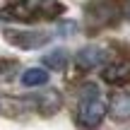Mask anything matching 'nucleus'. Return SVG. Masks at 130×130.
<instances>
[{"instance_id":"obj_7","label":"nucleus","mask_w":130,"mask_h":130,"mask_svg":"<svg viewBox=\"0 0 130 130\" xmlns=\"http://www.w3.org/2000/svg\"><path fill=\"white\" fill-rule=\"evenodd\" d=\"M48 82V72L43 68H29L22 72V84L24 87H43Z\"/></svg>"},{"instance_id":"obj_4","label":"nucleus","mask_w":130,"mask_h":130,"mask_svg":"<svg viewBox=\"0 0 130 130\" xmlns=\"http://www.w3.org/2000/svg\"><path fill=\"white\" fill-rule=\"evenodd\" d=\"M75 63H77L79 70H94V68H104L108 63V51L101 46H87L75 56Z\"/></svg>"},{"instance_id":"obj_3","label":"nucleus","mask_w":130,"mask_h":130,"mask_svg":"<svg viewBox=\"0 0 130 130\" xmlns=\"http://www.w3.org/2000/svg\"><path fill=\"white\" fill-rule=\"evenodd\" d=\"M48 39L51 36L43 31H5V41L17 48H41L48 43Z\"/></svg>"},{"instance_id":"obj_1","label":"nucleus","mask_w":130,"mask_h":130,"mask_svg":"<svg viewBox=\"0 0 130 130\" xmlns=\"http://www.w3.org/2000/svg\"><path fill=\"white\" fill-rule=\"evenodd\" d=\"M58 14H63V5L58 0H12L0 10V19H12V22L56 19Z\"/></svg>"},{"instance_id":"obj_5","label":"nucleus","mask_w":130,"mask_h":130,"mask_svg":"<svg viewBox=\"0 0 130 130\" xmlns=\"http://www.w3.org/2000/svg\"><path fill=\"white\" fill-rule=\"evenodd\" d=\"M106 108L116 121H128L130 118V92H113Z\"/></svg>"},{"instance_id":"obj_9","label":"nucleus","mask_w":130,"mask_h":130,"mask_svg":"<svg viewBox=\"0 0 130 130\" xmlns=\"http://www.w3.org/2000/svg\"><path fill=\"white\" fill-rule=\"evenodd\" d=\"M96 96H99L96 84H84L82 87V99H96Z\"/></svg>"},{"instance_id":"obj_10","label":"nucleus","mask_w":130,"mask_h":130,"mask_svg":"<svg viewBox=\"0 0 130 130\" xmlns=\"http://www.w3.org/2000/svg\"><path fill=\"white\" fill-rule=\"evenodd\" d=\"M7 65H10V63H3V60H0V72H3V70L7 68Z\"/></svg>"},{"instance_id":"obj_6","label":"nucleus","mask_w":130,"mask_h":130,"mask_svg":"<svg viewBox=\"0 0 130 130\" xmlns=\"http://www.w3.org/2000/svg\"><path fill=\"white\" fill-rule=\"evenodd\" d=\"M101 79L106 84H125V82H130V63H108V65H104Z\"/></svg>"},{"instance_id":"obj_8","label":"nucleus","mask_w":130,"mask_h":130,"mask_svg":"<svg viewBox=\"0 0 130 130\" xmlns=\"http://www.w3.org/2000/svg\"><path fill=\"white\" fill-rule=\"evenodd\" d=\"M43 65L51 70H56V72H63L65 68H68V53L63 51V48H56V51L46 53L43 56Z\"/></svg>"},{"instance_id":"obj_2","label":"nucleus","mask_w":130,"mask_h":130,"mask_svg":"<svg viewBox=\"0 0 130 130\" xmlns=\"http://www.w3.org/2000/svg\"><path fill=\"white\" fill-rule=\"evenodd\" d=\"M106 113H108V108H106V104L101 101V99H79V106H77V123L82 128H87V130H92V128H96L99 123L106 118Z\"/></svg>"}]
</instances>
